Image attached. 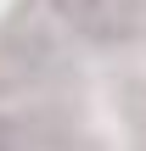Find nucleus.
Listing matches in <instances>:
<instances>
[{"label":"nucleus","instance_id":"obj_1","mask_svg":"<svg viewBox=\"0 0 146 151\" xmlns=\"http://www.w3.org/2000/svg\"><path fill=\"white\" fill-rule=\"evenodd\" d=\"M56 17L84 39V45H129L141 34V0H51Z\"/></svg>","mask_w":146,"mask_h":151},{"label":"nucleus","instance_id":"obj_2","mask_svg":"<svg viewBox=\"0 0 146 151\" xmlns=\"http://www.w3.org/2000/svg\"><path fill=\"white\" fill-rule=\"evenodd\" d=\"M0 151H23V129L11 118H0Z\"/></svg>","mask_w":146,"mask_h":151}]
</instances>
